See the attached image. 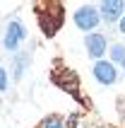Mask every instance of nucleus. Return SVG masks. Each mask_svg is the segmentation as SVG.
Here are the masks:
<instances>
[{"label": "nucleus", "mask_w": 125, "mask_h": 128, "mask_svg": "<svg viewBox=\"0 0 125 128\" xmlns=\"http://www.w3.org/2000/svg\"><path fill=\"white\" fill-rule=\"evenodd\" d=\"M118 22H120V32H123V34H125V14H123V17H120Z\"/></svg>", "instance_id": "nucleus-11"}, {"label": "nucleus", "mask_w": 125, "mask_h": 128, "mask_svg": "<svg viewBox=\"0 0 125 128\" xmlns=\"http://www.w3.org/2000/svg\"><path fill=\"white\" fill-rule=\"evenodd\" d=\"M111 58L116 60V63H123L125 60V46L123 44H113L111 46Z\"/></svg>", "instance_id": "nucleus-9"}, {"label": "nucleus", "mask_w": 125, "mask_h": 128, "mask_svg": "<svg viewBox=\"0 0 125 128\" xmlns=\"http://www.w3.org/2000/svg\"><path fill=\"white\" fill-rule=\"evenodd\" d=\"M99 22H101V17H99L94 5H82L75 12V24H77V29H82V32H94Z\"/></svg>", "instance_id": "nucleus-3"}, {"label": "nucleus", "mask_w": 125, "mask_h": 128, "mask_svg": "<svg viewBox=\"0 0 125 128\" xmlns=\"http://www.w3.org/2000/svg\"><path fill=\"white\" fill-rule=\"evenodd\" d=\"M36 128H65V123H62V118L58 114H53V116H46Z\"/></svg>", "instance_id": "nucleus-8"}, {"label": "nucleus", "mask_w": 125, "mask_h": 128, "mask_svg": "<svg viewBox=\"0 0 125 128\" xmlns=\"http://www.w3.org/2000/svg\"><path fill=\"white\" fill-rule=\"evenodd\" d=\"M29 63H31V53H22V56H17V60H14V80H22V75L27 72Z\"/></svg>", "instance_id": "nucleus-7"}, {"label": "nucleus", "mask_w": 125, "mask_h": 128, "mask_svg": "<svg viewBox=\"0 0 125 128\" xmlns=\"http://www.w3.org/2000/svg\"><path fill=\"white\" fill-rule=\"evenodd\" d=\"M123 70H125V60H123Z\"/></svg>", "instance_id": "nucleus-12"}, {"label": "nucleus", "mask_w": 125, "mask_h": 128, "mask_svg": "<svg viewBox=\"0 0 125 128\" xmlns=\"http://www.w3.org/2000/svg\"><path fill=\"white\" fill-rule=\"evenodd\" d=\"M7 90V72L0 68V92H5Z\"/></svg>", "instance_id": "nucleus-10"}, {"label": "nucleus", "mask_w": 125, "mask_h": 128, "mask_svg": "<svg viewBox=\"0 0 125 128\" xmlns=\"http://www.w3.org/2000/svg\"><path fill=\"white\" fill-rule=\"evenodd\" d=\"M84 46H87V53H89L91 58H96V60H99V58L106 53V34H99V32L87 34Z\"/></svg>", "instance_id": "nucleus-6"}, {"label": "nucleus", "mask_w": 125, "mask_h": 128, "mask_svg": "<svg viewBox=\"0 0 125 128\" xmlns=\"http://www.w3.org/2000/svg\"><path fill=\"white\" fill-rule=\"evenodd\" d=\"M99 17L101 20H106L108 24H113V22H118L120 17H123V12H125V2L123 0H106V2H101L99 5Z\"/></svg>", "instance_id": "nucleus-4"}, {"label": "nucleus", "mask_w": 125, "mask_h": 128, "mask_svg": "<svg viewBox=\"0 0 125 128\" xmlns=\"http://www.w3.org/2000/svg\"><path fill=\"white\" fill-rule=\"evenodd\" d=\"M94 78H96L99 85H113L118 80V70L108 60H96V65H94Z\"/></svg>", "instance_id": "nucleus-5"}, {"label": "nucleus", "mask_w": 125, "mask_h": 128, "mask_svg": "<svg viewBox=\"0 0 125 128\" xmlns=\"http://www.w3.org/2000/svg\"><path fill=\"white\" fill-rule=\"evenodd\" d=\"M24 39H27V27H24V22L17 20V17L10 20V24H7V29H5V39H2L5 48L7 51H17Z\"/></svg>", "instance_id": "nucleus-2"}, {"label": "nucleus", "mask_w": 125, "mask_h": 128, "mask_svg": "<svg viewBox=\"0 0 125 128\" xmlns=\"http://www.w3.org/2000/svg\"><path fill=\"white\" fill-rule=\"evenodd\" d=\"M34 10L39 12V24L46 36H56V32L65 22V10L60 2H36Z\"/></svg>", "instance_id": "nucleus-1"}]
</instances>
